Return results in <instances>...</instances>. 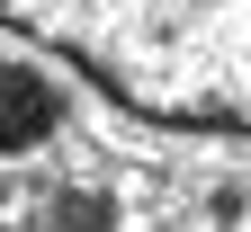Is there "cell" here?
I'll return each mask as SVG.
<instances>
[{"instance_id":"1","label":"cell","mask_w":251,"mask_h":232,"mask_svg":"<svg viewBox=\"0 0 251 232\" xmlns=\"http://www.w3.org/2000/svg\"><path fill=\"white\" fill-rule=\"evenodd\" d=\"M0 27L152 125L251 134V0H0Z\"/></svg>"},{"instance_id":"2","label":"cell","mask_w":251,"mask_h":232,"mask_svg":"<svg viewBox=\"0 0 251 232\" xmlns=\"http://www.w3.org/2000/svg\"><path fill=\"white\" fill-rule=\"evenodd\" d=\"M54 125V89L36 72H0V152H27Z\"/></svg>"}]
</instances>
